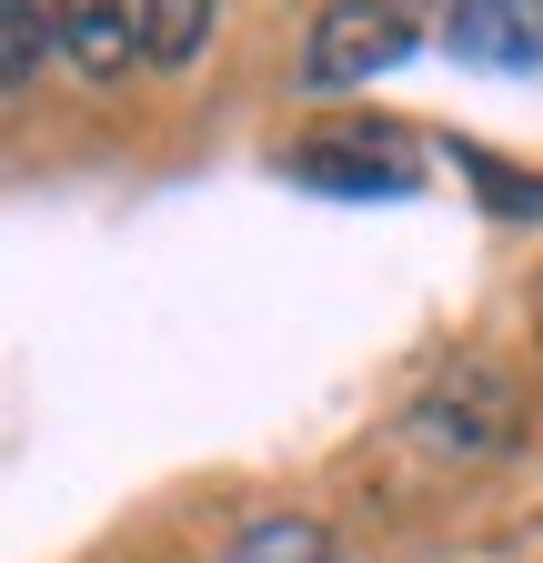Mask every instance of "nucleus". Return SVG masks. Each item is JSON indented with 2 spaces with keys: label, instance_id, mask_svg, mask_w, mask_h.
Here are the masks:
<instances>
[{
  "label": "nucleus",
  "instance_id": "obj_7",
  "mask_svg": "<svg viewBox=\"0 0 543 563\" xmlns=\"http://www.w3.org/2000/svg\"><path fill=\"white\" fill-rule=\"evenodd\" d=\"M131 11H142V60L162 70H191L212 41V0H131Z\"/></svg>",
  "mask_w": 543,
  "mask_h": 563
},
{
  "label": "nucleus",
  "instance_id": "obj_3",
  "mask_svg": "<svg viewBox=\"0 0 543 563\" xmlns=\"http://www.w3.org/2000/svg\"><path fill=\"white\" fill-rule=\"evenodd\" d=\"M443 41L473 70L543 81V0H453V11H443Z\"/></svg>",
  "mask_w": 543,
  "mask_h": 563
},
{
  "label": "nucleus",
  "instance_id": "obj_8",
  "mask_svg": "<svg viewBox=\"0 0 543 563\" xmlns=\"http://www.w3.org/2000/svg\"><path fill=\"white\" fill-rule=\"evenodd\" d=\"M51 51H60V11H41V0H0V81L31 91Z\"/></svg>",
  "mask_w": 543,
  "mask_h": 563
},
{
  "label": "nucleus",
  "instance_id": "obj_4",
  "mask_svg": "<svg viewBox=\"0 0 543 563\" xmlns=\"http://www.w3.org/2000/svg\"><path fill=\"white\" fill-rule=\"evenodd\" d=\"M302 181H332V191H413V141H402L392 121H363V131H332V141H312V152L292 162Z\"/></svg>",
  "mask_w": 543,
  "mask_h": 563
},
{
  "label": "nucleus",
  "instance_id": "obj_1",
  "mask_svg": "<svg viewBox=\"0 0 543 563\" xmlns=\"http://www.w3.org/2000/svg\"><path fill=\"white\" fill-rule=\"evenodd\" d=\"M413 51H423V31H413L402 0H332L312 21V41H302V60H292V81L312 101H332V91H363L383 70H402Z\"/></svg>",
  "mask_w": 543,
  "mask_h": 563
},
{
  "label": "nucleus",
  "instance_id": "obj_2",
  "mask_svg": "<svg viewBox=\"0 0 543 563\" xmlns=\"http://www.w3.org/2000/svg\"><path fill=\"white\" fill-rule=\"evenodd\" d=\"M402 433H413L423 453H443V463H484V453L513 443V383H503L494 363H443V373L413 393Z\"/></svg>",
  "mask_w": 543,
  "mask_h": 563
},
{
  "label": "nucleus",
  "instance_id": "obj_6",
  "mask_svg": "<svg viewBox=\"0 0 543 563\" xmlns=\"http://www.w3.org/2000/svg\"><path fill=\"white\" fill-rule=\"evenodd\" d=\"M212 563H332V523H312V514H262Z\"/></svg>",
  "mask_w": 543,
  "mask_h": 563
},
{
  "label": "nucleus",
  "instance_id": "obj_5",
  "mask_svg": "<svg viewBox=\"0 0 543 563\" xmlns=\"http://www.w3.org/2000/svg\"><path fill=\"white\" fill-rule=\"evenodd\" d=\"M51 11H60V60L81 81H121L142 60V11L131 0H51Z\"/></svg>",
  "mask_w": 543,
  "mask_h": 563
}]
</instances>
